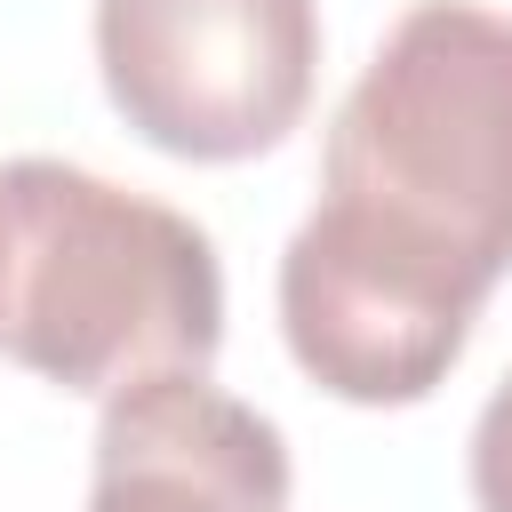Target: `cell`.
I'll use <instances>...</instances> for the list:
<instances>
[{
  "instance_id": "cell-1",
  "label": "cell",
  "mask_w": 512,
  "mask_h": 512,
  "mask_svg": "<svg viewBox=\"0 0 512 512\" xmlns=\"http://www.w3.org/2000/svg\"><path fill=\"white\" fill-rule=\"evenodd\" d=\"M512 272V16L416 0L320 144V200L280 248L288 360L352 408H416Z\"/></svg>"
},
{
  "instance_id": "cell-2",
  "label": "cell",
  "mask_w": 512,
  "mask_h": 512,
  "mask_svg": "<svg viewBox=\"0 0 512 512\" xmlns=\"http://www.w3.org/2000/svg\"><path fill=\"white\" fill-rule=\"evenodd\" d=\"M224 344L216 240L96 168L0 160V360L56 392L112 400Z\"/></svg>"
},
{
  "instance_id": "cell-3",
  "label": "cell",
  "mask_w": 512,
  "mask_h": 512,
  "mask_svg": "<svg viewBox=\"0 0 512 512\" xmlns=\"http://www.w3.org/2000/svg\"><path fill=\"white\" fill-rule=\"evenodd\" d=\"M112 112L168 160L272 152L320 80V0H96Z\"/></svg>"
},
{
  "instance_id": "cell-4",
  "label": "cell",
  "mask_w": 512,
  "mask_h": 512,
  "mask_svg": "<svg viewBox=\"0 0 512 512\" xmlns=\"http://www.w3.org/2000/svg\"><path fill=\"white\" fill-rule=\"evenodd\" d=\"M288 440L264 408L168 368L104 400L88 512H288Z\"/></svg>"
},
{
  "instance_id": "cell-5",
  "label": "cell",
  "mask_w": 512,
  "mask_h": 512,
  "mask_svg": "<svg viewBox=\"0 0 512 512\" xmlns=\"http://www.w3.org/2000/svg\"><path fill=\"white\" fill-rule=\"evenodd\" d=\"M464 472H472V504H480V512H512V376L488 392V408H480V424H472Z\"/></svg>"
}]
</instances>
